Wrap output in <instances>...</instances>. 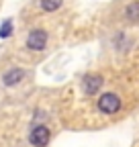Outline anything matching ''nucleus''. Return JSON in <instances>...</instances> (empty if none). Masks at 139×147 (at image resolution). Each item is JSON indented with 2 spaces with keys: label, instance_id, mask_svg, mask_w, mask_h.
Instances as JSON below:
<instances>
[{
  "label": "nucleus",
  "instance_id": "nucleus-1",
  "mask_svg": "<svg viewBox=\"0 0 139 147\" xmlns=\"http://www.w3.org/2000/svg\"><path fill=\"white\" fill-rule=\"evenodd\" d=\"M121 108V98L117 94H113V92H107V94H102L98 98V110L104 115H115L119 113Z\"/></svg>",
  "mask_w": 139,
  "mask_h": 147
},
{
  "label": "nucleus",
  "instance_id": "nucleus-8",
  "mask_svg": "<svg viewBox=\"0 0 139 147\" xmlns=\"http://www.w3.org/2000/svg\"><path fill=\"white\" fill-rule=\"evenodd\" d=\"M10 35H12V21L6 18V21H2V25H0V39H6Z\"/></svg>",
  "mask_w": 139,
  "mask_h": 147
},
{
  "label": "nucleus",
  "instance_id": "nucleus-4",
  "mask_svg": "<svg viewBox=\"0 0 139 147\" xmlns=\"http://www.w3.org/2000/svg\"><path fill=\"white\" fill-rule=\"evenodd\" d=\"M82 86H84V92H86V94H96V92L102 88V78L96 76V74H90V76L84 78Z\"/></svg>",
  "mask_w": 139,
  "mask_h": 147
},
{
  "label": "nucleus",
  "instance_id": "nucleus-5",
  "mask_svg": "<svg viewBox=\"0 0 139 147\" xmlns=\"http://www.w3.org/2000/svg\"><path fill=\"white\" fill-rule=\"evenodd\" d=\"M23 78H25V69L12 67V69H8V71L4 74L2 82H4V86H16L19 82H23Z\"/></svg>",
  "mask_w": 139,
  "mask_h": 147
},
{
  "label": "nucleus",
  "instance_id": "nucleus-2",
  "mask_svg": "<svg viewBox=\"0 0 139 147\" xmlns=\"http://www.w3.org/2000/svg\"><path fill=\"white\" fill-rule=\"evenodd\" d=\"M49 139H51V133L45 125H35L33 131L29 133V143L35 147H45L49 143Z\"/></svg>",
  "mask_w": 139,
  "mask_h": 147
},
{
  "label": "nucleus",
  "instance_id": "nucleus-6",
  "mask_svg": "<svg viewBox=\"0 0 139 147\" xmlns=\"http://www.w3.org/2000/svg\"><path fill=\"white\" fill-rule=\"evenodd\" d=\"M125 16L129 18L131 23H137L139 21V2H131L125 10Z\"/></svg>",
  "mask_w": 139,
  "mask_h": 147
},
{
  "label": "nucleus",
  "instance_id": "nucleus-3",
  "mask_svg": "<svg viewBox=\"0 0 139 147\" xmlns=\"http://www.w3.org/2000/svg\"><path fill=\"white\" fill-rule=\"evenodd\" d=\"M45 43H47V33L41 31V29L31 31L29 37H27V47H29L31 51H43Z\"/></svg>",
  "mask_w": 139,
  "mask_h": 147
},
{
  "label": "nucleus",
  "instance_id": "nucleus-7",
  "mask_svg": "<svg viewBox=\"0 0 139 147\" xmlns=\"http://www.w3.org/2000/svg\"><path fill=\"white\" fill-rule=\"evenodd\" d=\"M61 2L63 0H41V8L47 10V12H53V10H57L61 6Z\"/></svg>",
  "mask_w": 139,
  "mask_h": 147
}]
</instances>
